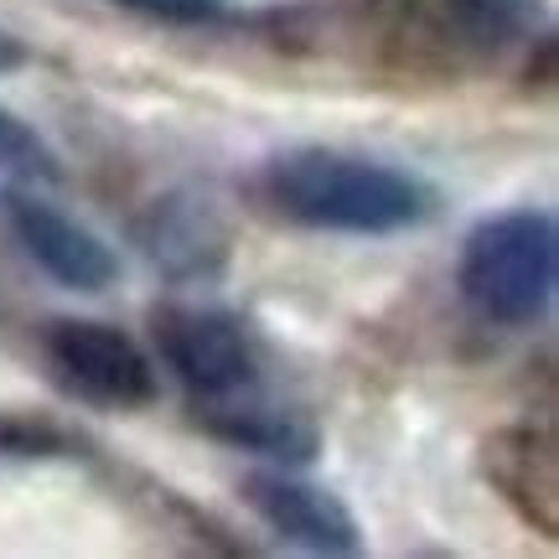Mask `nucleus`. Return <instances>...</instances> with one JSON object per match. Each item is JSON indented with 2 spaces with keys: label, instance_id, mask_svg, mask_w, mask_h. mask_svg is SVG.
I'll list each match as a JSON object with an SVG mask.
<instances>
[{
  "label": "nucleus",
  "instance_id": "obj_1",
  "mask_svg": "<svg viewBox=\"0 0 559 559\" xmlns=\"http://www.w3.org/2000/svg\"><path fill=\"white\" fill-rule=\"evenodd\" d=\"M270 198L285 218L332 234H400L430 213V192L383 160L342 151H290L270 160Z\"/></svg>",
  "mask_w": 559,
  "mask_h": 559
},
{
  "label": "nucleus",
  "instance_id": "obj_2",
  "mask_svg": "<svg viewBox=\"0 0 559 559\" xmlns=\"http://www.w3.org/2000/svg\"><path fill=\"white\" fill-rule=\"evenodd\" d=\"M559 280V234L549 213H502L461 249V296L487 321L528 326L549 311Z\"/></svg>",
  "mask_w": 559,
  "mask_h": 559
},
{
  "label": "nucleus",
  "instance_id": "obj_3",
  "mask_svg": "<svg viewBox=\"0 0 559 559\" xmlns=\"http://www.w3.org/2000/svg\"><path fill=\"white\" fill-rule=\"evenodd\" d=\"M160 358L171 362L181 389L192 394L198 409H218L243 394H254V353L243 326L228 311H202V306H166L156 311Z\"/></svg>",
  "mask_w": 559,
  "mask_h": 559
},
{
  "label": "nucleus",
  "instance_id": "obj_4",
  "mask_svg": "<svg viewBox=\"0 0 559 559\" xmlns=\"http://www.w3.org/2000/svg\"><path fill=\"white\" fill-rule=\"evenodd\" d=\"M47 358L83 400L109 404V409H140L156 400V368L124 337L120 326L104 321H52L47 332Z\"/></svg>",
  "mask_w": 559,
  "mask_h": 559
},
{
  "label": "nucleus",
  "instance_id": "obj_5",
  "mask_svg": "<svg viewBox=\"0 0 559 559\" xmlns=\"http://www.w3.org/2000/svg\"><path fill=\"white\" fill-rule=\"evenodd\" d=\"M5 218H11V234L21 239V249L58 285H68V290H104L115 280V254L47 198L5 192Z\"/></svg>",
  "mask_w": 559,
  "mask_h": 559
},
{
  "label": "nucleus",
  "instance_id": "obj_6",
  "mask_svg": "<svg viewBox=\"0 0 559 559\" xmlns=\"http://www.w3.org/2000/svg\"><path fill=\"white\" fill-rule=\"evenodd\" d=\"M243 498L285 544H300L311 555H353L358 549V523L326 487H311L285 472H254L243 481Z\"/></svg>",
  "mask_w": 559,
  "mask_h": 559
},
{
  "label": "nucleus",
  "instance_id": "obj_7",
  "mask_svg": "<svg viewBox=\"0 0 559 559\" xmlns=\"http://www.w3.org/2000/svg\"><path fill=\"white\" fill-rule=\"evenodd\" d=\"M0 171L21 181H52L58 177V160L21 120L0 115Z\"/></svg>",
  "mask_w": 559,
  "mask_h": 559
},
{
  "label": "nucleus",
  "instance_id": "obj_8",
  "mask_svg": "<svg viewBox=\"0 0 559 559\" xmlns=\"http://www.w3.org/2000/svg\"><path fill=\"white\" fill-rule=\"evenodd\" d=\"M120 5H135V11L160 16V21H213L218 16V0H120Z\"/></svg>",
  "mask_w": 559,
  "mask_h": 559
},
{
  "label": "nucleus",
  "instance_id": "obj_9",
  "mask_svg": "<svg viewBox=\"0 0 559 559\" xmlns=\"http://www.w3.org/2000/svg\"><path fill=\"white\" fill-rule=\"evenodd\" d=\"M0 445H32V436H21L11 425H0Z\"/></svg>",
  "mask_w": 559,
  "mask_h": 559
}]
</instances>
